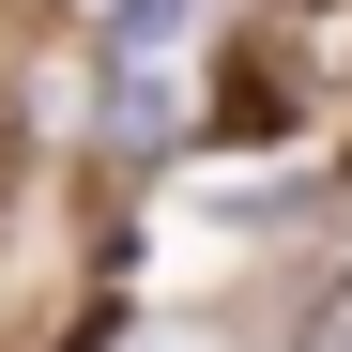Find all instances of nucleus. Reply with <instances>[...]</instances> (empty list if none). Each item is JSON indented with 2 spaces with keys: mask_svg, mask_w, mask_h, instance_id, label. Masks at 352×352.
Returning <instances> with one entry per match:
<instances>
[{
  "mask_svg": "<svg viewBox=\"0 0 352 352\" xmlns=\"http://www.w3.org/2000/svg\"><path fill=\"white\" fill-rule=\"evenodd\" d=\"M153 92H184V0H123L107 16V107L153 123Z\"/></svg>",
  "mask_w": 352,
  "mask_h": 352,
  "instance_id": "nucleus-1",
  "label": "nucleus"
},
{
  "mask_svg": "<svg viewBox=\"0 0 352 352\" xmlns=\"http://www.w3.org/2000/svg\"><path fill=\"white\" fill-rule=\"evenodd\" d=\"M16 168H31V153H16V107H0V230H16Z\"/></svg>",
  "mask_w": 352,
  "mask_h": 352,
  "instance_id": "nucleus-3",
  "label": "nucleus"
},
{
  "mask_svg": "<svg viewBox=\"0 0 352 352\" xmlns=\"http://www.w3.org/2000/svg\"><path fill=\"white\" fill-rule=\"evenodd\" d=\"M291 337H307V352H352V245H322V261H307V291H291Z\"/></svg>",
  "mask_w": 352,
  "mask_h": 352,
  "instance_id": "nucleus-2",
  "label": "nucleus"
}]
</instances>
